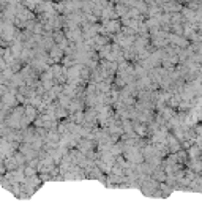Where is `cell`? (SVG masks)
<instances>
[{
    "mask_svg": "<svg viewBox=\"0 0 202 202\" xmlns=\"http://www.w3.org/2000/svg\"><path fill=\"white\" fill-rule=\"evenodd\" d=\"M0 103H2L3 106H6V107H14L16 103H17L16 101V93H13V92L8 90L3 96H0Z\"/></svg>",
    "mask_w": 202,
    "mask_h": 202,
    "instance_id": "1",
    "label": "cell"
},
{
    "mask_svg": "<svg viewBox=\"0 0 202 202\" xmlns=\"http://www.w3.org/2000/svg\"><path fill=\"white\" fill-rule=\"evenodd\" d=\"M120 21H114V19H109V21H104V29H106V32H114V33H117L118 30H120Z\"/></svg>",
    "mask_w": 202,
    "mask_h": 202,
    "instance_id": "2",
    "label": "cell"
},
{
    "mask_svg": "<svg viewBox=\"0 0 202 202\" xmlns=\"http://www.w3.org/2000/svg\"><path fill=\"white\" fill-rule=\"evenodd\" d=\"M3 163H5V168H6L8 171H14V169H17V163H16V160H14L13 155H11V157H6Z\"/></svg>",
    "mask_w": 202,
    "mask_h": 202,
    "instance_id": "3",
    "label": "cell"
},
{
    "mask_svg": "<svg viewBox=\"0 0 202 202\" xmlns=\"http://www.w3.org/2000/svg\"><path fill=\"white\" fill-rule=\"evenodd\" d=\"M98 49H99V57H103V59H107V56L111 54V46H109L107 43L106 44H101V46H98Z\"/></svg>",
    "mask_w": 202,
    "mask_h": 202,
    "instance_id": "4",
    "label": "cell"
},
{
    "mask_svg": "<svg viewBox=\"0 0 202 202\" xmlns=\"http://www.w3.org/2000/svg\"><path fill=\"white\" fill-rule=\"evenodd\" d=\"M133 131L136 133V134H139V136H145V133H147V126L145 125H134L133 126Z\"/></svg>",
    "mask_w": 202,
    "mask_h": 202,
    "instance_id": "5",
    "label": "cell"
},
{
    "mask_svg": "<svg viewBox=\"0 0 202 202\" xmlns=\"http://www.w3.org/2000/svg\"><path fill=\"white\" fill-rule=\"evenodd\" d=\"M13 157H14V160H16L17 164H25V161H27V158L24 157V153H21V152L13 153Z\"/></svg>",
    "mask_w": 202,
    "mask_h": 202,
    "instance_id": "6",
    "label": "cell"
},
{
    "mask_svg": "<svg viewBox=\"0 0 202 202\" xmlns=\"http://www.w3.org/2000/svg\"><path fill=\"white\" fill-rule=\"evenodd\" d=\"M36 172H38V171H36L33 166H27L24 169V175L25 177H33V175H36Z\"/></svg>",
    "mask_w": 202,
    "mask_h": 202,
    "instance_id": "7",
    "label": "cell"
},
{
    "mask_svg": "<svg viewBox=\"0 0 202 202\" xmlns=\"http://www.w3.org/2000/svg\"><path fill=\"white\" fill-rule=\"evenodd\" d=\"M115 13H117V16H125L128 13V8L125 5H117L115 6Z\"/></svg>",
    "mask_w": 202,
    "mask_h": 202,
    "instance_id": "8",
    "label": "cell"
},
{
    "mask_svg": "<svg viewBox=\"0 0 202 202\" xmlns=\"http://www.w3.org/2000/svg\"><path fill=\"white\" fill-rule=\"evenodd\" d=\"M73 122H74V123H79V125H81L82 122H84V114H82L81 111H78V112H76V115L73 117Z\"/></svg>",
    "mask_w": 202,
    "mask_h": 202,
    "instance_id": "9",
    "label": "cell"
},
{
    "mask_svg": "<svg viewBox=\"0 0 202 202\" xmlns=\"http://www.w3.org/2000/svg\"><path fill=\"white\" fill-rule=\"evenodd\" d=\"M155 172V177H157L158 182H163V180H166V172H161V171H153Z\"/></svg>",
    "mask_w": 202,
    "mask_h": 202,
    "instance_id": "10",
    "label": "cell"
},
{
    "mask_svg": "<svg viewBox=\"0 0 202 202\" xmlns=\"http://www.w3.org/2000/svg\"><path fill=\"white\" fill-rule=\"evenodd\" d=\"M6 92H8V87H6L5 84H2V82H0V96H3Z\"/></svg>",
    "mask_w": 202,
    "mask_h": 202,
    "instance_id": "11",
    "label": "cell"
}]
</instances>
